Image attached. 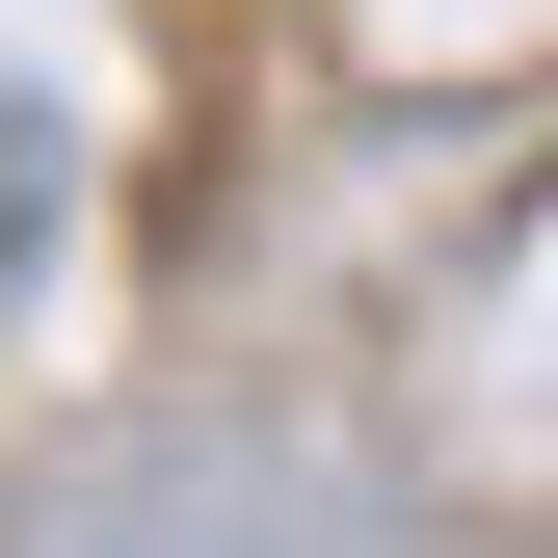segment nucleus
I'll list each match as a JSON object with an SVG mask.
<instances>
[{"mask_svg":"<svg viewBox=\"0 0 558 558\" xmlns=\"http://www.w3.org/2000/svg\"><path fill=\"white\" fill-rule=\"evenodd\" d=\"M53 160H81V133H53L27 81H0V266H27V240H53Z\"/></svg>","mask_w":558,"mask_h":558,"instance_id":"f257e3e1","label":"nucleus"}]
</instances>
